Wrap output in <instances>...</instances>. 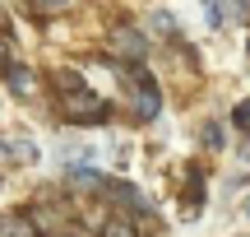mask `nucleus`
<instances>
[{
  "instance_id": "obj_4",
  "label": "nucleus",
  "mask_w": 250,
  "mask_h": 237,
  "mask_svg": "<svg viewBox=\"0 0 250 237\" xmlns=\"http://www.w3.org/2000/svg\"><path fill=\"white\" fill-rule=\"evenodd\" d=\"M102 237H134V223H125V219H111L107 228H102Z\"/></svg>"
},
{
  "instance_id": "obj_12",
  "label": "nucleus",
  "mask_w": 250,
  "mask_h": 237,
  "mask_svg": "<svg viewBox=\"0 0 250 237\" xmlns=\"http://www.w3.org/2000/svg\"><path fill=\"white\" fill-rule=\"evenodd\" d=\"M246 214H250V200H246Z\"/></svg>"
},
{
  "instance_id": "obj_10",
  "label": "nucleus",
  "mask_w": 250,
  "mask_h": 237,
  "mask_svg": "<svg viewBox=\"0 0 250 237\" xmlns=\"http://www.w3.org/2000/svg\"><path fill=\"white\" fill-rule=\"evenodd\" d=\"M33 5H37V9H61L65 0H33Z\"/></svg>"
},
{
  "instance_id": "obj_5",
  "label": "nucleus",
  "mask_w": 250,
  "mask_h": 237,
  "mask_svg": "<svg viewBox=\"0 0 250 237\" xmlns=\"http://www.w3.org/2000/svg\"><path fill=\"white\" fill-rule=\"evenodd\" d=\"M9 89H14V93H28V89H33V74H28V70H9Z\"/></svg>"
},
{
  "instance_id": "obj_6",
  "label": "nucleus",
  "mask_w": 250,
  "mask_h": 237,
  "mask_svg": "<svg viewBox=\"0 0 250 237\" xmlns=\"http://www.w3.org/2000/svg\"><path fill=\"white\" fill-rule=\"evenodd\" d=\"M218 5H223V0H204V19H208V24H223V9H218Z\"/></svg>"
},
{
  "instance_id": "obj_1",
  "label": "nucleus",
  "mask_w": 250,
  "mask_h": 237,
  "mask_svg": "<svg viewBox=\"0 0 250 237\" xmlns=\"http://www.w3.org/2000/svg\"><path fill=\"white\" fill-rule=\"evenodd\" d=\"M61 117H70V121H102L107 117V102L93 98V93H83V84L79 89H61Z\"/></svg>"
},
{
  "instance_id": "obj_7",
  "label": "nucleus",
  "mask_w": 250,
  "mask_h": 237,
  "mask_svg": "<svg viewBox=\"0 0 250 237\" xmlns=\"http://www.w3.org/2000/svg\"><path fill=\"white\" fill-rule=\"evenodd\" d=\"M227 5H232V9H227V19H246V14H250L246 0H227Z\"/></svg>"
},
{
  "instance_id": "obj_3",
  "label": "nucleus",
  "mask_w": 250,
  "mask_h": 237,
  "mask_svg": "<svg viewBox=\"0 0 250 237\" xmlns=\"http://www.w3.org/2000/svg\"><path fill=\"white\" fill-rule=\"evenodd\" d=\"M134 112H139L144 121H148V117H158V89H153V79H148V74H139V89H134Z\"/></svg>"
},
{
  "instance_id": "obj_2",
  "label": "nucleus",
  "mask_w": 250,
  "mask_h": 237,
  "mask_svg": "<svg viewBox=\"0 0 250 237\" xmlns=\"http://www.w3.org/2000/svg\"><path fill=\"white\" fill-rule=\"evenodd\" d=\"M111 51H116V56H134V61H144L148 42H144L139 28H116V33H111Z\"/></svg>"
},
{
  "instance_id": "obj_11",
  "label": "nucleus",
  "mask_w": 250,
  "mask_h": 237,
  "mask_svg": "<svg viewBox=\"0 0 250 237\" xmlns=\"http://www.w3.org/2000/svg\"><path fill=\"white\" fill-rule=\"evenodd\" d=\"M241 158H250V140H241Z\"/></svg>"
},
{
  "instance_id": "obj_9",
  "label": "nucleus",
  "mask_w": 250,
  "mask_h": 237,
  "mask_svg": "<svg viewBox=\"0 0 250 237\" xmlns=\"http://www.w3.org/2000/svg\"><path fill=\"white\" fill-rule=\"evenodd\" d=\"M5 65H9V42L0 37V70H5Z\"/></svg>"
},
{
  "instance_id": "obj_8",
  "label": "nucleus",
  "mask_w": 250,
  "mask_h": 237,
  "mask_svg": "<svg viewBox=\"0 0 250 237\" xmlns=\"http://www.w3.org/2000/svg\"><path fill=\"white\" fill-rule=\"evenodd\" d=\"M236 126H250V102H241V107H236Z\"/></svg>"
}]
</instances>
